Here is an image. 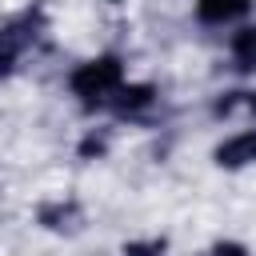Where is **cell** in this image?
<instances>
[{
  "instance_id": "obj_13",
  "label": "cell",
  "mask_w": 256,
  "mask_h": 256,
  "mask_svg": "<svg viewBox=\"0 0 256 256\" xmlns=\"http://www.w3.org/2000/svg\"><path fill=\"white\" fill-rule=\"evenodd\" d=\"M100 4H108V8H128L132 0H100Z\"/></svg>"
},
{
  "instance_id": "obj_8",
  "label": "cell",
  "mask_w": 256,
  "mask_h": 256,
  "mask_svg": "<svg viewBox=\"0 0 256 256\" xmlns=\"http://www.w3.org/2000/svg\"><path fill=\"white\" fill-rule=\"evenodd\" d=\"M116 136H120L116 124H108V120H88V124L72 136V160H76V164H104V160H112Z\"/></svg>"
},
{
  "instance_id": "obj_11",
  "label": "cell",
  "mask_w": 256,
  "mask_h": 256,
  "mask_svg": "<svg viewBox=\"0 0 256 256\" xmlns=\"http://www.w3.org/2000/svg\"><path fill=\"white\" fill-rule=\"evenodd\" d=\"M200 256H256V248L248 240H240V236H216Z\"/></svg>"
},
{
  "instance_id": "obj_9",
  "label": "cell",
  "mask_w": 256,
  "mask_h": 256,
  "mask_svg": "<svg viewBox=\"0 0 256 256\" xmlns=\"http://www.w3.org/2000/svg\"><path fill=\"white\" fill-rule=\"evenodd\" d=\"M244 88L248 84H240V80H228V84H216L208 96H204V104H200V116L208 120V124H240V112H244Z\"/></svg>"
},
{
  "instance_id": "obj_5",
  "label": "cell",
  "mask_w": 256,
  "mask_h": 256,
  "mask_svg": "<svg viewBox=\"0 0 256 256\" xmlns=\"http://www.w3.org/2000/svg\"><path fill=\"white\" fill-rule=\"evenodd\" d=\"M208 164L216 172H228V176L252 172L256 168V124L252 120L228 124V132H220L208 144Z\"/></svg>"
},
{
  "instance_id": "obj_14",
  "label": "cell",
  "mask_w": 256,
  "mask_h": 256,
  "mask_svg": "<svg viewBox=\"0 0 256 256\" xmlns=\"http://www.w3.org/2000/svg\"><path fill=\"white\" fill-rule=\"evenodd\" d=\"M168 256H200V252H168Z\"/></svg>"
},
{
  "instance_id": "obj_2",
  "label": "cell",
  "mask_w": 256,
  "mask_h": 256,
  "mask_svg": "<svg viewBox=\"0 0 256 256\" xmlns=\"http://www.w3.org/2000/svg\"><path fill=\"white\" fill-rule=\"evenodd\" d=\"M96 120H108L116 128H140L152 132L160 124H168V92L156 76H128L104 104V112Z\"/></svg>"
},
{
  "instance_id": "obj_3",
  "label": "cell",
  "mask_w": 256,
  "mask_h": 256,
  "mask_svg": "<svg viewBox=\"0 0 256 256\" xmlns=\"http://www.w3.org/2000/svg\"><path fill=\"white\" fill-rule=\"evenodd\" d=\"M52 8L44 0H24L20 8L0 16V52H8L12 60H20L24 68L32 60H40L52 44Z\"/></svg>"
},
{
  "instance_id": "obj_7",
  "label": "cell",
  "mask_w": 256,
  "mask_h": 256,
  "mask_svg": "<svg viewBox=\"0 0 256 256\" xmlns=\"http://www.w3.org/2000/svg\"><path fill=\"white\" fill-rule=\"evenodd\" d=\"M220 72L240 84L256 80V16L220 36Z\"/></svg>"
},
{
  "instance_id": "obj_12",
  "label": "cell",
  "mask_w": 256,
  "mask_h": 256,
  "mask_svg": "<svg viewBox=\"0 0 256 256\" xmlns=\"http://www.w3.org/2000/svg\"><path fill=\"white\" fill-rule=\"evenodd\" d=\"M240 120H252L256 124V80L244 88V112H240Z\"/></svg>"
},
{
  "instance_id": "obj_10",
  "label": "cell",
  "mask_w": 256,
  "mask_h": 256,
  "mask_svg": "<svg viewBox=\"0 0 256 256\" xmlns=\"http://www.w3.org/2000/svg\"><path fill=\"white\" fill-rule=\"evenodd\" d=\"M168 252H172L168 232H136L116 244V256H168Z\"/></svg>"
},
{
  "instance_id": "obj_4",
  "label": "cell",
  "mask_w": 256,
  "mask_h": 256,
  "mask_svg": "<svg viewBox=\"0 0 256 256\" xmlns=\"http://www.w3.org/2000/svg\"><path fill=\"white\" fill-rule=\"evenodd\" d=\"M32 228L52 236V240H80L88 228H92V212L88 204L76 196V192H48L32 204L28 212Z\"/></svg>"
},
{
  "instance_id": "obj_1",
  "label": "cell",
  "mask_w": 256,
  "mask_h": 256,
  "mask_svg": "<svg viewBox=\"0 0 256 256\" xmlns=\"http://www.w3.org/2000/svg\"><path fill=\"white\" fill-rule=\"evenodd\" d=\"M132 76V56L116 44H104V48H92L84 56H76L64 72H60V92L64 100L84 116V120H96L108 104V96Z\"/></svg>"
},
{
  "instance_id": "obj_6",
  "label": "cell",
  "mask_w": 256,
  "mask_h": 256,
  "mask_svg": "<svg viewBox=\"0 0 256 256\" xmlns=\"http://www.w3.org/2000/svg\"><path fill=\"white\" fill-rule=\"evenodd\" d=\"M256 16V0H188V24L200 36H224Z\"/></svg>"
}]
</instances>
